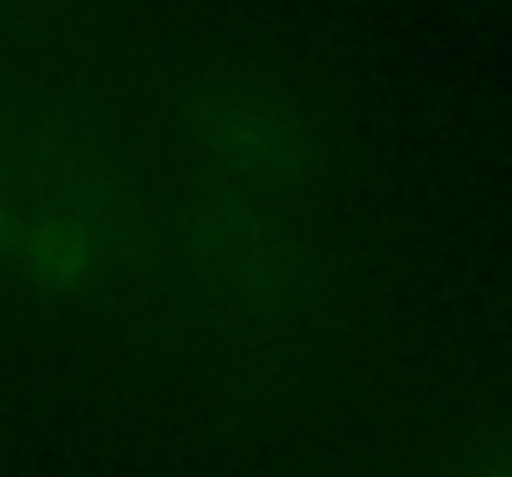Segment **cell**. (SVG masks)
Here are the masks:
<instances>
[{"instance_id":"1","label":"cell","mask_w":512,"mask_h":477,"mask_svg":"<svg viewBox=\"0 0 512 477\" xmlns=\"http://www.w3.org/2000/svg\"><path fill=\"white\" fill-rule=\"evenodd\" d=\"M105 244H110L105 209L85 194H65L55 204L20 214L10 264L45 294H75L100 274Z\"/></svg>"},{"instance_id":"2","label":"cell","mask_w":512,"mask_h":477,"mask_svg":"<svg viewBox=\"0 0 512 477\" xmlns=\"http://www.w3.org/2000/svg\"><path fill=\"white\" fill-rule=\"evenodd\" d=\"M219 140H224V155H229L234 169H264V164H274L284 155V130L269 115H249V110L229 115Z\"/></svg>"},{"instance_id":"3","label":"cell","mask_w":512,"mask_h":477,"mask_svg":"<svg viewBox=\"0 0 512 477\" xmlns=\"http://www.w3.org/2000/svg\"><path fill=\"white\" fill-rule=\"evenodd\" d=\"M15 229H20V209L15 199L0 189V264H10V249H15Z\"/></svg>"}]
</instances>
